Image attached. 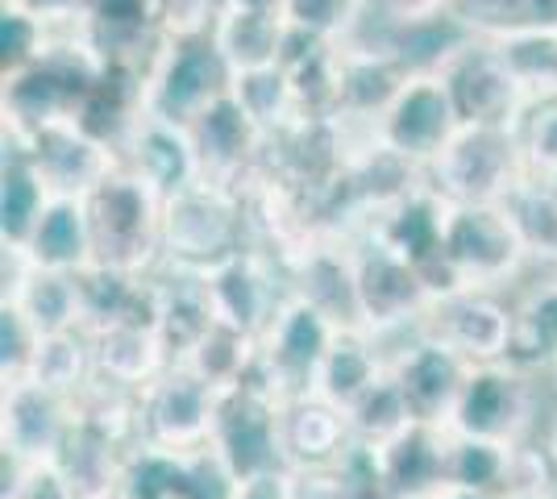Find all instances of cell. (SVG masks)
Wrapping results in <instances>:
<instances>
[{"instance_id": "6da1fadb", "label": "cell", "mask_w": 557, "mask_h": 499, "mask_svg": "<svg viewBox=\"0 0 557 499\" xmlns=\"http://www.w3.org/2000/svg\"><path fill=\"white\" fill-rule=\"evenodd\" d=\"M255 246L246 191L225 184H196L163 204V266L209 275L221 262Z\"/></svg>"}, {"instance_id": "7a4b0ae2", "label": "cell", "mask_w": 557, "mask_h": 499, "mask_svg": "<svg viewBox=\"0 0 557 499\" xmlns=\"http://www.w3.org/2000/svg\"><path fill=\"white\" fill-rule=\"evenodd\" d=\"M163 196L116 166L84 200L92 229V262L125 275H154L163 266Z\"/></svg>"}, {"instance_id": "3957f363", "label": "cell", "mask_w": 557, "mask_h": 499, "mask_svg": "<svg viewBox=\"0 0 557 499\" xmlns=\"http://www.w3.org/2000/svg\"><path fill=\"white\" fill-rule=\"evenodd\" d=\"M445 259L462 291H504L533 254L511 204H449Z\"/></svg>"}, {"instance_id": "277c9868", "label": "cell", "mask_w": 557, "mask_h": 499, "mask_svg": "<svg viewBox=\"0 0 557 499\" xmlns=\"http://www.w3.org/2000/svg\"><path fill=\"white\" fill-rule=\"evenodd\" d=\"M424 179L445 204H511L516 191L529 184V166L516 129L462 125V134L424 171Z\"/></svg>"}, {"instance_id": "5b68a950", "label": "cell", "mask_w": 557, "mask_h": 499, "mask_svg": "<svg viewBox=\"0 0 557 499\" xmlns=\"http://www.w3.org/2000/svg\"><path fill=\"white\" fill-rule=\"evenodd\" d=\"M278 412H283V400L267 383L258 362L237 387L221 391L209 450L221 458V466L233 475V483L287 471L283 437H278Z\"/></svg>"}, {"instance_id": "8992f818", "label": "cell", "mask_w": 557, "mask_h": 499, "mask_svg": "<svg viewBox=\"0 0 557 499\" xmlns=\"http://www.w3.org/2000/svg\"><path fill=\"white\" fill-rule=\"evenodd\" d=\"M354 254V279H358V304H362V325L392 341L404 333H417L424 316L433 312L437 296L417 275L412 262H404L387 241H379L371 229L349 238Z\"/></svg>"}, {"instance_id": "52a82bcc", "label": "cell", "mask_w": 557, "mask_h": 499, "mask_svg": "<svg viewBox=\"0 0 557 499\" xmlns=\"http://www.w3.org/2000/svg\"><path fill=\"white\" fill-rule=\"evenodd\" d=\"M221 391L191 366H166L146 391H138V446L166 453H200L212 446Z\"/></svg>"}, {"instance_id": "ba28073f", "label": "cell", "mask_w": 557, "mask_h": 499, "mask_svg": "<svg viewBox=\"0 0 557 499\" xmlns=\"http://www.w3.org/2000/svg\"><path fill=\"white\" fill-rule=\"evenodd\" d=\"M233 92V72L216 50L212 34L205 38H166L163 54L146 84V113L175 125H191L221 96Z\"/></svg>"}, {"instance_id": "9c48e42d", "label": "cell", "mask_w": 557, "mask_h": 499, "mask_svg": "<svg viewBox=\"0 0 557 499\" xmlns=\"http://www.w3.org/2000/svg\"><path fill=\"white\" fill-rule=\"evenodd\" d=\"M533 375L516 362H487L470 366V379L462 387V400L454 408L449 433L495 441V446H524L533 428Z\"/></svg>"}, {"instance_id": "30bf717a", "label": "cell", "mask_w": 557, "mask_h": 499, "mask_svg": "<svg viewBox=\"0 0 557 499\" xmlns=\"http://www.w3.org/2000/svg\"><path fill=\"white\" fill-rule=\"evenodd\" d=\"M458 134H462V117L454 109V96L445 88L442 72L408 75V84L399 88L392 109L374 125V138L420 171L437 163Z\"/></svg>"}, {"instance_id": "8fae6325", "label": "cell", "mask_w": 557, "mask_h": 499, "mask_svg": "<svg viewBox=\"0 0 557 499\" xmlns=\"http://www.w3.org/2000/svg\"><path fill=\"white\" fill-rule=\"evenodd\" d=\"M387 375L399 387L417 425L449 428L462 387L470 379V362L445 341H437L433 333L417 329L404 333L399 346L387 350Z\"/></svg>"}, {"instance_id": "7c38bea8", "label": "cell", "mask_w": 557, "mask_h": 499, "mask_svg": "<svg viewBox=\"0 0 557 499\" xmlns=\"http://www.w3.org/2000/svg\"><path fill=\"white\" fill-rule=\"evenodd\" d=\"M333 337H337V325L325 312L312 309L300 296H287L271 329L258 337V366L278 391V400L317 396V375L325 366Z\"/></svg>"}, {"instance_id": "4fadbf2b", "label": "cell", "mask_w": 557, "mask_h": 499, "mask_svg": "<svg viewBox=\"0 0 557 499\" xmlns=\"http://www.w3.org/2000/svg\"><path fill=\"white\" fill-rule=\"evenodd\" d=\"M200 279H205V291H209L216 325H230V329L246 333L255 341L271 329V321L292 296L287 266L275 254L258 250V246L242 250L237 259L221 262L216 271L200 275Z\"/></svg>"}, {"instance_id": "5bb4252c", "label": "cell", "mask_w": 557, "mask_h": 499, "mask_svg": "<svg viewBox=\"0 0 557 499\" xmlns=\"http://www.w3.org/2000/svg\"><path fill=\"white\" fill-rule=\"evenodd\" d=\"M442 79L462 125L479 129H516L524 109L533 104L529 92L520 88V79L508 72V63L499 59V50L487 38H470L449 63L442 67Z\"/></svg>"}, {"instance_id": "9a60e30c", "label": "cell", "mask_w": 557, "mask_h": 499, "mask_svg": "<svg viewBox=\"0 0 557 499\" xmlns=\"http://www.w3.org/2000/svg\"><path fill=\"white\" fill-rule=\"evenodd\" d=\"M4 146L22 150L50 196H63V200H88L121 166V154L113 146L96 142L92 134H84L79 121H59V125H50V129L25 138V142Z\"/></svg>"}, {"instance_id": "2e32d148", "label": "cell", "mask_w": 557, "mask_h": 499, "mask_svg": "<svg viewBox=\"0 0 557 499\" xmlns=\"http://www.w3.org/2000/svg\"><path fill=\"white\" fill-rule=\"evenodd\" d=\"M0 416H4L0 421L4 453L25 462V466H50L75 428V400L34 379H17L4 383Z\"/></svg>"}, {"instance_id": "e0dca14e", "label": "cell", "mask_w": 557, "mask_h": 499, "mask_svg": "<svg viewBox=\"0 0 557 499\" xmlns=\"http://www.w3.org/2000/svg\"><path fill=\"white\" fill-rule=\"evenodd\" d=\"M420 329L458 350L470 366H487L511 358L516 312L499 291H454L433 304Z\"/></svg>"}, {"instance_id": "ac0fdd59", "label": "cell", "mask_w": 557, "mask_h": 499, "mask_svg": "<svg viewBox=\"0 0 557 499\" xmlns=\"http://www.w3.org/2000/svg\"><path fill=\"white\" fill-rule=\"evenodd\" d=\"M205 179L209 184H225V188L246 191L262 171V154H267V134L258 129L250 113L237 104V96H221L212 109H205L200 117L187 125Z\"/></svg>"}, {"instance_id": "d6986e66", "label": "cell", "mask_w": 557, "mask_h": 499, "mask_svg": "<svg viewBox=\"0 0 557 499\" xmlns=\"http://www.w3.org/2000/svg\"><path fill=\"white\" fill-rule=\"evenodd\" d=\"M237 483L212 450L166 453L138 446L125 458L121 499H233Z\"/></svg>"}, {"instance_id": "ffe728a7", "label": "cell", "mask_w": 557, "mask_h": 499, "mask_svg": "<svg viewBox=\"0 0 557 499\" xmlns=\"http://www.w3.org/2000/svg\"><path fill=\"white\" fill-rule=\"evenodd\" d=\"M121 166L146 179L163 200L180 196V191L205 184V166L196 154V142L187 134V125L163 121L154 113H141L138 125L129 129V138L121 142Z\"/></svg>"}, {"instance_id": "44dd1931", "label": "cell", "mask_w": 557, "mask_h": 499, "mask_svg": "<svg viewBox=\"0 0 557 499\" xmlns=\"http://www.w3.org/2000/svg\"><path fill=\"white\" fill-rule=\"evenodd\" d=\"M278 437H283V462L296 475H325L354 446L349 416L342 408L329 404V400H321V396L283 400Z\"/></svg>"}, {"instance_id": "7402d4cb", "label": "cell", "mask_w": 557, "mask_h": 499, "mask_svg": "<svg viewBox=\"0 0 557 499\" xmlns=\"http://www.w3.org/2000/svg\"><path fill=\"white\" fill-rule=\"evenodd\" d=\"M88 337H92L96 379L116 383L125 391H146L166 366H175L154 321H116Z\"/></svg>"}, {"instance_id": "603a6c76", "label": "cell", "mask_w": 557, "mask_h": 499, "mask_svg": "<svg viewBox=\"0 0 557 499\" xmlns=\"http://www.w3.org/2000/svg\"><path fill=\"white\" fill-rule=\"evenodd\" d=\"M449 446L454 433L433 425H412L379 450V471L395 499H437L449 487Z\"/></svg>"}, {"instance_id": "cb8c5ba5", "label": "cell", "mask_w": 557, "mask_h": 499, "mask_svg": "<svg viewBox=\"0 0 557 499\" xmlns=\"http://www.w3.org/2000/svg\"><path fill=\"white\" fill-rule=\"evenodd\" d=\"M125 458H129L125 446H116L113 437H104V433L75 421L63 450L54 453L50 471L59 475V483H63V491L71 499H121Z\"/></svg>"}, {"instance_id": "d4e9b609", "label": "cell", "mask_w": 557, "mask_h": 499, "mask_svg": "<svg viewBox=\"0 0 557 499\" xmlns=\"http://www.w3.org/2000/svg\"><path fill=\"white\" fill-rule=\"evenodd\" d=\"M383 375H387V341L371 329H337L325 366L317 375V396L349 412Z\"/></svg>"}, {"instance_id": "484cf974", "label": "cell", "mask_w": 557, "mask_h": 499, "mask_svg": "<svg viewBox=\"0 0 557 499\" xmlns=\"http://www.w3.org/2000/svg\"><path fill=\"white\" fill-rule=\"evenodd\" d=\"M212 42L225 54L233 75L278 67L287 42H292V22L283 13H255V9H225L221 22L212 25Z\"/></svg>"}, {"instance_id": "4316f807", "label": "cell", "mask_w": 557, "mask_h": 499, "mask_svg": "<svg viewBox=\"0 0 557 499\" xmlns=\"http://www.w3.org/2000/svg\"><path fill=\"white\" fill-rule=\"evenodd\" d=\"M25 250L38 266L63 271V275H79L84 266H92V229H88L84 200L50 196L47 213L38 216Z\"/></svg>"}, {"instance_id": "83f0119b", "label": "cell", "mask_w": 557, "mask_h": 499, "mask_svg": "<svg viewBox=\"0 0 557 499\" xmlns=\"http://www.w3.org/2000/svg\"><path fill=\"white\" fill-rule=\"evenodd\" d=\"M0 304H13L22 309L34 329L42 333H71L84 329V312H79V287H75V275H63V271H47V266H29L25 279L9 291H0Z\"/></svg>"}, {"instance_id": "f1b7e54d", "label": "cell", "mask_w": 557, "mask_h": 499, "mask_svg": "<svg viewBox=\"0 0 557 499\" xmlns=\"http://www.w3.org/2000/svg\"><path fill=\"white\" fill-rule=\"evenodd\" d=\"M516 329H511V358L516 366L533 371H549L557 358V271H549L536 287H529L516 304Z\"/></svg>"}, {"instance_id": "f546056e", "label": "cell", "mask_w": 557, "mask_h": 499, "mask_svg": "<svg viewBox=\"0 0 557 499\" xmlns=\"http://www.w3.org/2000/svg\"><path fill=\"white\" fill-rule=\"evenodd\" d=\"M50 191L38 179V171L29 166L22 150L4 146V166H0V238L25 246L38 216L47 213Z\"/></svg>"}, {"instance_id": "4dcf8cb0", "label": "cell", "mask_w": 557, "mask_h": 499, "mask_svg": "<svg viewBox=\"0 0 557 499\" xmlns=\"http://www.w3.org/2000/svg\"><path fill=\"white\" fill-rule=\"evenodd\" d=\"M487 42L499 50V59L520 79L529 100L557 96V25H524Z\"/></svg>"}, {"instance_id": "1f68e13d", "label": "cell", "mask_w": 557, "mask_h": 499, "mask_svg": "<svg viewBox=\"0 0 557 499\" xmlns=\"http://www.w3.org/2000/svg\"><path fill=\"white\" fill-rule=\"evenodd\" d=\"M233 96H237V104L250 113V121L267 138H278V134L300 125V100H296L292 75H287L283 63L262 67V72L233 75Z\"/></svg>"}, {"instance_id": "d6a6232c", "label": "cell", "mask_w": 557, "mask_h": 499, "mask_svg": "<svg viewBox=\"0 0 557 499\" xmlns=\"http://www.w3.org/2000/svg\"><path fill=\"white\" fill-rule=\"evenodd\" d=\"M25 379L42 383L59 396H79L88 383L96 379V362H92V337L88 329H71V333H47L38 341V354Z\"/></svg>"}, {"instance_id": "836d02e7", "label": "cell", "mask_w": 557, "mask_h": 499, "mask_svg": "<svg viewBox=\"0 0 557 499\" xmlns=\"http://www.w3.org/2000/svg\"><path fill=\"white\" fill-rule=\"evenodd\" d=\"M346 416H349V437H354V446H367V450H374V453L387 450L395 437H404L408 428L417 425L408 404H404V396H399V387L392 383V375H383V379L374 383L371 391L349 408Z\"/></svg>"}, {"instance_id": "e575fe53", "label": "cell", "mask_w": 557, "mask_h": 499, "mask_svg": "<svg viewBox=\"0 0 557 499\" xmlns=\"http://www.w3.org/2000/svg\"><path fill=\"white\" fill-rule=\"evenodd\" d=\"M258 362V341L246 333L230 329V325H212L200 346L184 358V366H191L205 383H212L216 391H230L255 371Z\"/></svg>"}, {"instance_id": "d590c367", "label": "cell", "mask_w": 557, "mask_h": 499, "mask_svg": "<svg viewBox=\"0 0 557 499\" xmlns=\"http://www.w3.org/2000/svg\"><path fill=\"white\" fill-rule=\"evenodd\" d=\"M511 458H516V446L454 437V446H449V483L454 487H474V491H495V496L508 499Z\"/></svg>"}, {"instance_id": "8d00e7d4", "label": "cell", "mask_w": 557, "mask_h": 499, "mask_svg": "<svg viewBox=\"0 0 557 499\" xmlns=\"http://www.w3.org/2000/svg\"><path fill=\"white\" fill-rule=\"evenodd\" d=\"M287 22L304 38L342 47L367 29L371 9L367 0H287Z\"/></svg>"}, {"instance_id": "74e56055", "label": "cell", "mask_w": 557, "mask_h": 499, "mask_svg": "<svg viewBox=\"0 0 557 499\" xmlns=\"http://www.w3.org/2000/svg\"><path fill=\"white\" fill-rule=\"evenodd\" d=\"M511 213H516L520 229H524V241H529L533 262L557 271V184L529 179L524 188L516 191Z\"/></svg>"}, {"instance_id": "f35d334b", "label": "cell", "mask_w": 557, "mask_h": 499, "mask_svg": "<svg viewBox=\"0 0 557 499\" xmlns=\"http://www.w3.org/2000/svg\"><path fill=\"white\" fill-rule=\"evenodd\" d=\"M516 142L529 166V179L557 184V96H541L524 109L516 125Z\"/></svg>"}, {"instance_id": "ab89813d", "label": "cell", "mask_w": 557, "mask_h": 499, "mask_svg": "<svg viewBox=\"0 0 557 499\" xmlns=\"http://www.w3.org/2000/svg\"><path fill=\"white\" fill-rule=\"evenodd\" d=\"M325 491L329 499H395L383 483L379 458L367 446H349L346 458L325 471Z\"/></svg>"}, {"instance_id": "60d3db41", "label": "cell", "mask_w": 557, "mask_h": 499, "mask_svg": "<svg viewBox=\"0 0 557 499\" xmlns=\"http://www.w3.org/2000/svg\"><path fill=\"white\" fill-rule=\"evenodd\" d=\"M50 38H54V29H47L42 22H34L29 13L0 9V67H4V75L38 63V59L47 54Z\"/></svg>"}, {"instance_id": "b9f144b4", "label": "cell", "mask_w": 557, "mask_h": 499, "mask_svg": "<svg viewBox=\"0 0 557 499\" xmlns=\"http://www.w3.org/2000/svg\"><path fill=\"white\" fill-rule=\"evenodd\" d=\"M38 341H42V333L34 329V321L22 309L0 304V383H17L29 375Z\"/></svg>"}, {"instance_id": "7bdbcfd3", "label": "cell", "mask_w": 557, "mask_h": 499, "mask_svg": "<svg viewBox=\"0 0 557 499\" xmlns=\"http://www.w3.org/2000/svg\"><path fill=\"white\" fill-rule=\"evenodd\" d=\"M163 38H205L221 22L225 0H154Z\"/></svg>"}, {"instance_id": "ee69618b", "label": "cell", "mask_w": 557, "mask_h": 499, "mask_svg": "<svg viewBox=\"0 0 557 499\" xmlns=\"http://www.w3.org/2000/svg\"><path fill=\"white\" fill-rule=\"evenodd\" d=\"M454 4L458 0H367V9H371L367 29L399 34V29H412V25L442 22L454 13Z\"/></svg>"}, {"instance_id": "f6af8a7d", "label": "cell", "mask_w": 557, "mask_h": 499, "mask_svg": "<svg viewBox=\"0 0 557 499\" xmlns=\"http://www.w3.org/2000/svg\"><path fill=\"white\" fill-rule=\"evenodd\" d=\"M4 9L29 13L47 29H79L88 17V0H4Z\"/></svg>"}, {"instance_id": "bcb514c9", "label": "cell", "mask_w": 557, "mask_h": 499, "mask_svg": "<svg viewBox=\"0 0 557 499\" xmlns=\"http://www.w3.org/2000/svg\"><path fill=\"white\" fill-rule=\"evenodd\" d=\"M233 499H296V471H275L237 483Z\"/></svg>"}, {"instance_id": "7dc6e473", "label": "cell", "mask_w": 557, "mask_h": 499, "mask_svg": "<svg viewBox=\"0 0 557 499\" xmlns=\"http://www.w3.org/2000/svg\"><path fill=\"white\" fill-rule=\"evenodd\" d=\"M225 9H255V13H283L287 17V0H225Z\"/></svg>"}, {"instance_id": "c3c4849f", "label": "cell", "mask_w": 557, "mask_h": 499, "mask_svg": "<svg viewBox=\"0 0 557 499\" xmlns=\"http://www.w3.org/2000/svg\"><path fill=\"white\" fill-rule=\"evenodd\" d=\"M437 499H504V496H495V491H474V487H454V483H449Z\"/></svg>"}, {"instance_id": "681fc988", "label": "cell", "mask_w": 557, "mask_h": 499, "mask_svg": "<svg viewBox=\"0 0 557 499\" xmlns=\"http://www.w3.org/2000/svg\"><path fill=\"white\" fill-rule=\"evenodd\" d=\"M545 450H549V458H554V466H557V421H554V428H549V437H545Z\"/></svg>"}, {"instance_id": "f907efd6", "label": "cell", "mask_w": 557, "mask_h": 499, "mask_svg": "<svg viewBox=\"0 0 557 499\" xmlns=\"http://www.w3.org/2000/svg\"><path fill=\"white\" fill-rule=\"evenodd\" d=\"M516 499H557V487L554 491H536V496H516Z\"/></svg>"}, {"instance_id": "816d5d0a", "label": "cell", "mask_w": 557, "mask_h": 499, "mask_svg": "<svg viewBox=\"0 0 557 499\" xmlns=\"http://www.w3.org/2000/svg\"><path fill=\"white\" fill-rule=\"evenodd\" d=\"M549 379H554V387H557V358L549 362Z\"/></svg>"}, {"instance_id": "f5cc1de1", "label": "cell", "mask_w": 557, "mask_h": 499, "mask_svg": "<svg viewBox=\"0 0 557 499\" xmlns=\"http://www.w3.org/2000/svg\"><path fill=\"white\" fill-rule=\"evenodd\" d=\"M554 25H557V22H554Z\"/></svg>"}]
</instances>
